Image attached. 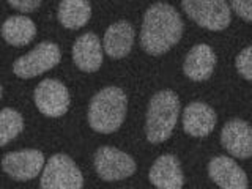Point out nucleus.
<instances>
[{
	"instance_id": "nucleus-12",
	"label": "nucleus",
	"mask_w": 252,
	"mask_h": 189,
	"mask_svg": "<svg viewBox=\"0 0 252 189\" xmlns=\"http://www.w3.org/2000/svg\"><path fill=\"white\" fill-rule=\"evenodd\" d=\"M218 122L216 112L208 104L194 101L183 110V128L192 137H207L213 132Z\"/></svg>"
},
{
	"instance_id": "nucleus-3",
	"label": "nucleus",
	"mask_w": 252,
	"mask_h": 189,
	"mask_svg": "<svg viewBox=\"0 0 252 189\" xmlns=\"http://www.w3.org/2000/svg\"><path fill=\"white\" fill-rule=\"evenodd\" d=\"M180 115V99L175 92L161 90L150 99L147 110L145 132L152 144L167 140L173 131Z\"/></svg>"
},
{
	"instance_id": "nucleus-18",
	"label": "nucleus",
	"mask_w": 252,
	"mask_h": 189,
	"mask_svg": "<svg viewBox=\"0 0 252 189\" xmlns=\"http://www.w3.org/2000/svg\"><path fill=\"white\" fill-rule=\"evenodd\" d=\"M92 6L89 0H62L59 5V21L65 29L77 30L89 22Z\"/></svg>"
},
{
	"instance_id": "nucleus-13",
	"label": "nucleus",
	"mask_w": 252,
	"mask_h": 189,
	"mask_svg": "<svg viewBox=\"0 0 252 189\" xmlns=\"http://www.w3.org/2000/svg\"><path fill=\"white\" fill-rule=\"evenodd\" d=\"M148 177L158 189H181L185 183L180 161L173 155H162L158 158L150 169Z\"/></svg>"
},
{
	"instance_id": "nucleus-19",
	"label": "nucleus",
	"mask_w": 252,
	"mask_h": 189,
	"mask_svg": "<svg viewBox=\"0 0 252 189\" xmlns=\"http://www.w3.org/2000/svg\"><path fill=\"white\" fill-rule=\"evenodd\" d=\"M24 129V118L18 110L3 107L0 112V145L5 147L8 142L16 139Z\"/></svg>"
},
{
	"instance_id": "nucleus-11",
	"label": "nucleus",
	"mask_w": 252,
	"mask_h": 189,
	"mask_svg": "<svg viewBox=\"0 0 252 189\" xmlns=\"http://www.w3.org/2000/svg\"><path fill=\"white\" fill-rule=\"evenodd\" d=\"M208 175L220 189H248L246 173L232 158H213L208 164Z\"/></svg>"
},
{
	"instance_id": "nucleus-20",
	"label": "nucleus",
	"mask_w": 252,
	"mask_h": 189,
	"mask_svg": "<svg viewBox=\"0 0 252 189\" xmlns=\"http://www.w3.org/2000/svg\"><path fill=\"white\" fill-rule=\"evenodd\" d=\"M236 69L238 73L248 79V81H252V46L243 49L238 57H236Z\"/></svg>"
},
{
	"instance_id": "nucleus-16",
	"label": "nucleus",
	"mask_w": 252,
	"mask_h": 189,
	"mask_svg": "<svg viewBox=\"0 0 252 189\" xmlns=\"http://www.w3.org/2000/svg\"><path fill=\"white\" fill-rule=\"evenodd\" d=\"M136 32L128 21H118L109 26L104 33V51L110 59L120 60L126 57L134 44Z\"/></svg>"
},
{
	"instance_id": "nucleus-10",
	"label": "nucleus",
	"mask_w": 252,
	"mask_h": 189,
	"mask_svg": "<svg viewBox=\"0 0 252 189\" xmlns=\"http://www.w3.org/2000/svg\"><path fill=\"white\" fill-rule=\"evenodd\" d=\"M220 144L228 153L240 159L252 156V128L240 118L227 122L220 131Z\"/></svg>"
},
{
	"instance_id": "nucleus-4",
	"label": "nucleus",
	"mask_w": 252,
	"mask_h": 189,
	"mask_svg": "<svg viewBox=\"0 0 252 189\" xmlns=\"http://www.w3.org/2000/svg\"><path fill=\"white\" fill-rule=\"evenodd\" d=\"M84 177L76 162L68 155H54L49 158L39 180L41 189H81Z\"/></svg>"
},
{
	"instance_id": "nucleus-1",
	"label": "nucleus",
	"mask_w": 252,
	"mask_h": 189,
	"mask_svg": "<svg viewBox=\"0 0 252 189\" xmlns=\"http://www.w3.org/2000/svg\"><path fill=\"white\" fill-rule=\"evenodd\" d=\"M183 21L169 3L158 2L145 11L140 30L142 49L150 55H161L170 51L183 35Z\"/></svg>"
},
{
	"instance_id": "nucleus-22",
	"label": "nucleus",
	"mask_w": 252,
	"mask_h": 189,
	"mask_svg": "<svg viewBox=\"0 0 252 189\" xmlns=\"http://www.w3.org/2000/svg\"><path fill=\"white\" fill-rule=\"evenodd\" d=\"M14 10L21 13H33L38 10V6L41 5V0H6Z\"/></svg>"
},
{
	"instance_id": "nucleus-8",
	"label": "nucleus",
	"mask_w": 252,
	"mask_h": 189,
	"mask_svg": "<svg viewBox=\"0 0 252 189\" xmlns=\"http://www.w3.org/2000/svg\"><path fill=\"white\" fill-rule=\"evenodd\" d=\"M35 104L46 117H62L69 107V93L63 82L57 79H44L35 89Z\"/></svg>"
},
{
	"instance_id": "nucleus-6",
	"label": "nucleus",
	"mask_w": 252,
	"mask_h": 189,
	"mask_svg": "<svg viewBox=\"0 0 252 189\" xmlns=\"http://www.w3.org/2000/svg\"><path fill=\"white\" fill-rule=\"evenodd\" d=\"M59 62V46L51 41H43L13 63V73L21 79H32L57 66Z\"/></svg>"
},
{
	"instance_id": "nucleus-14",
	"label": "nucleus",
	"mask_w": 252,
	"mask_h": 189,
	"mask_svg": "<svg viewBox=\"0 0 252 189\" xmlns=\"http://www.w3.org/2000/svg\"><path fill=\"white\" fill-rule=\"evenodd\" d=\"M216 66V54L208 44H195L188 52L183 71L191 81L202 82L211 77Z\"/></svg>"
},
{
	"instance_id": "nucleus-15",
	"label": "nucleus",
	"mask_w": 252,
	"mask_h": 189,
	"mask_svg": "<svg viewBox=\"0 0 252 189\" xmlns=\"http://www.w3.org/2000/svg\"><path fill=\"white\" fill-rule=\"evenodd\" d=\"M73 60L76 66L85 73H94L102 65L101 41L94 33L81 35L73 44Z\"/></svg>"
},
{
	"instance_id": "nucleus-21",
	"label": "nucleus",
	"mask_w": 252,
	"mask_h": 189,
	"mask_svg": "<svg viewBox=\"0 0 252 189\" xmlns=\"http://www.w3.org/2000/svg\"><path fill=\"white\" fill-rule=\"evenodd\" d=\"M230 6L241 19L252 22V0H230Z\"/></svg>"
},
{
	"instance_id": "nucleus-2",
	"label": "nucleus",
	"mask_w": 252,
	"mask_h": 189,
	"mask_svg": "<svg viewBox=\"0 0 252 189\" xmlns=\"http://www.w3.org/2000/svg\"><path fill=\"white\" fill-rule=\"evenodd\" d=\"M128 99L122 89L106 87L92 98L89 107V123L92 129L101 134L115 132L123 125Z\"/></svg>"
},
{
	"instance_id": "nucleus-5",
	"label": "nucleus",
	"mask_w": 252,
	"mask_h": 189,
	"mask_svg": "<svg viewBox=\"0 0 252 189\" xmlns=\"http://www.w3.org/2000/svg\"><path fill=\"white\" fill-rule=\"evenodd\" d=\"M183 11L197 26L219 32L230 24V6L225 0H181Z\"/></svg>"
},
{
	"instance_id": "nucleus-9",
	"label": "nucleus",
	"mask_w": 252,
	"mask_h": 189,
	"mask_svg": "<svg viewBox=\"0 0 252 189\" xmlns=\"http://www.w3.org/2000/svg\"><path fill=\"white\" fill-rule=\"evenodd\" d=\"M43 165H44V155L41 152H38V150L10 152L2 159V167L5 173L18 181L33 180L43 170Z\"/></svg>"
},
{
	"instance_id": "nucleus-7",
	"label": "nucleus",
	"mask_w": 252,
	"mask_h": 189,
	"mask_svg": "<svg viewBox=\"0 0 252 189\" xmlns=\"http://www.w3.org/2000/svg\"><path fill=\"white\" fill-rule=\"evenodd\" d=\"M94 170L104 181H118L136 172V161L114 147H101L93 158Z\"/></svg>"
},
{
	"instance_id": "nucleus-17",
	"label": "nucleus",
	"mask_w": 252,
	"mask_h": 189,
	"mask_svg": "<svg viewBox=\"0 0 252 189\" xmlns=\"http://www.w3.org/2000/svg\"><path fill=\"white\" fill-rule=\"evenodd\" d=\"M36 35V27L32 19L26 16H11L2 26V36L11 46L22 47L32 43Z\"/></svg>"
}]
</instances>
